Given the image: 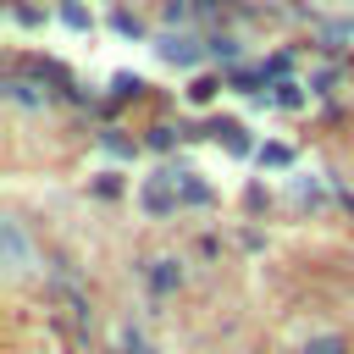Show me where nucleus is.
<instances>
[{
    "instance_id": "2",
    "label": "nucleus",
    "mask_w": 354,
    "mask_h": 354,
    "mask_svg": "<svg viewBox=\"0 0 354 354\" xmlns=\"http://www.w3.org/2000/svg\"><path fill=\"white\" fill-rule=\"evenodd\" d=\"M0 249H6V266L11 271H28L33 266V249H28V238H22L17 221H0Z\"/></svg>"
},
{
    "instance_id": "12",
    "label": "nucleus",
    "mask_w": 354,
    "mask_h": 354,
    "mask_svg": "<svg viewBox=\"0 0 354 354\" xmlns=\"http://www.w3.org/2000/svg\"><path fill=\"white\" fill-rule=\"evenodd\" d=\"M210 55H221V61H238V44H232V39H210Z\"/></svg>"
},
{
    "instance_id": "1",
    "label": "nucleus",
    "mask_w": 354,
    "mask_h": 354,
    "mask_svg": "<svg viewBox=\"0 0 354 354\" xmlns=\"http://www.w3.org/2000/svg\"><path fill=\"white\" fill-rule=\"evenodd\" d=\"M177 194H183V188H177V177H171V171H160V177H149V183L138 188V205H144L149 216H166V210H177Z\"/></svg>"
},
{
    "instance_id": "9",
    "label": "nucleus",
    "mask_w": 354,
    "mask_h": 354,
    "mask_svg": "<svg viewBox=\"0 0 354 354\" xmlns=\"http://www.w3.org/2000/svg\"><path fill=\"white\" fill-rule=\"evenodd\" d=\"M304 354H343V337H332V332H326V337H310Z\"/></svg>"
},
{
    "instance_id": "7",
    "label": "nucleus",
    "mask_w": 354,
    "mask_h": 354,
    "mask_svg": "<svg viewBox=\"0 0 354 354\" xmlns=\"http://www.w3.org/2000/svg\"><path fill=\"white\" fill-rule=\"evenodd\" d=\"M216 133L227 138V149H232V155H243V149H249V138H243V127H238V122H221Z\"/></svg>"
},
{
    "instance_id": "4",
    "label": "nucleus",
    "mask_w": 354,
    "mask_h": 354,
    "mask_svg": "<svg viewBox=\"0 0 354 354\" xmlns=\"http://www.w3.org/2000/svg\"><path fill=\"white\" fill-rule=\"evenodd\" d=\"M6 100H17V105H28V111H44V100H50V88H39V83H28V77H6Z\"/></svg>"
},
{
    "instance_id": "3",
    "label": "nucleus",
    "mask_w": 354,
    "mask_h": 354,
    "mask_svg": "<svg viewBox=\"0 0 354 354\" xmlns=\"http://www.w3.org/2000/svg\"><path fill=\"white\" fill-rule=\"evenodd\" d=\"M155 50H160L171 66H194V61H199V39H188V33H160Z\"/></svg>"
},
{
    "instance_id": "6",
    "label": "nucleus",
    "mask_w": 354,
    "mask_h": 354,
    "mask_svg": "<svg viewBox=\"0 0 354 354\" xmlns=\"http://www.w3.org/2000/svg\"><path fill=\"white\" fill-rule=\"evenodd\" d=\"M171 177H177V188H183V194H188L194 205H205V199H210V188H205V183H199L194 171H171Z\"/></svg>"
},
{
    "instance_id": "5",
    "label": "nucleus",
    "mask_w": 354,
    "mask_h": 354,
    "mask_svg": "<svg viewBox=\"0 0 354 354\" xmlns=\"http://www.w3.org/2000/svg\"><path fill=\"white\" fill-rule=\"evenodd\" d=\"M144 282H149L155 293H171V288L183 282V266H177V260H149V266H144Z\"/></svg>"
},
{
    "instance_id": "13",
    "label": "nucleus",
    "mask_w": 354,
    "mask_h": 354,
    "mask_svg": "<svg viewBox=\"0 0 354 354\" xmlns=\"http://www.w3.org/2000/svg\"><path fill=\"white\" fill-rule=\"evenodd\" d=\"M260 160H266V166H288V149H282V144H266Z\"/></svg>"
},
{
    "instance_id": "8",
    "label": "nucleus",
    "mask_w": 354,
    "mask_h": 354,
    "mask_svg": "<svg viewBox=\"0 0 354 354\" xmlns=\"http://www.w3.org/2000/svg\"><path fill=\"white\" fill-rule=\"evenodd\" d=\"M321 39H326V44H354V22H326Z\"/></svg>"
},
{
    "instance_id": "10",
    "label": "nucleus",
    "mask_w": 354,
    "mask_h": 354,
    "mask_svg": "<svg viewBox=\"0 0 354 354\" xmlns=\"http://www.w3.org/2000/svg\"><path fill=\"white\" fill-rule=\"evenodd\" d=\"M277 105H304V94H299V83H288V77H282V83H277Z\"/></svg>"
},
{
    "instance_id": "11",
    "label": "nucleus",
    "mask_w": 354,
    "mask_h": 354,
    "mask_svg": "<svg viewBox=\"0 0 354 354\" xmlns=\"http://www.w3.org/2000/svg\"><path fill=\"white\" fill-rule=\"evenodd\" d=\"M188 100H194V105H205V100H216V83H210V77H199V83L188 88Z\"/></svg>"
}]
</instances>
